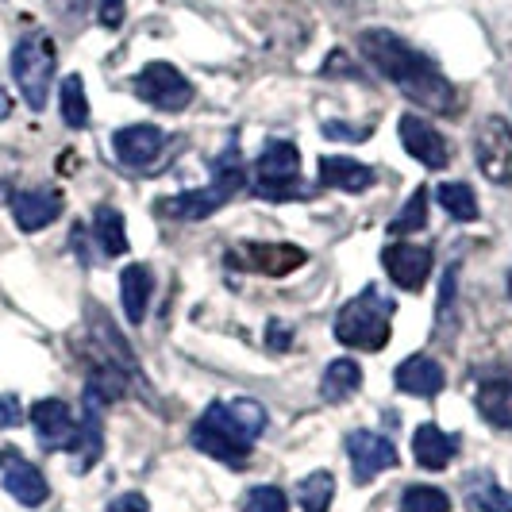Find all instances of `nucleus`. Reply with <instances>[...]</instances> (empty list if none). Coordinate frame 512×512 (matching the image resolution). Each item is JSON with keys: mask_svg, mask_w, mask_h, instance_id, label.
Returning a JSON list of instances; mask_svg holds the SVG:
<instances>
[{"mask_svg": "<svg viewBox=\"0 0 512 512\" xmlns=\"http://www.w3.org/2000/svg\"><path fill=\"white\" fill-rule=\"evenodd\" d=\"M393 324V301L382 297L378 289H362L355 301L339 308L335 316V339L343 347H359V351H382L389 343Z\"/></svg>", "mask_w": 512, "mask_h": 512, "instance_id": "f03ea898", "label": "nucleus"}, {"mask_svg": "<svg viewBox=\"0 0 512 512\" xmlns=\"http://www.w3.org/2000/svg\"><path fill=\"white\" fill-rule=\"evenodd\" d=\"M401 512H451V497L436 486H412L401 497Z\"/></svg>", "mask_w": 512, "mask_h": 512, "instance_id": "7c9ffc66", "label": "nucleus"}, {"mask_svg": "<svg viewBox=\"0 0 512 512\" xmlns=\"http://www.w3.org/2000/svg\"><path fill=\"white\" fill-rule=\"evenodd\" d=\"M243 512H289V501H285V493L278 486H258L247 493Z\"/></svg>", "mask_w": 512, "mask_h": 512, "instance_id": "2f4dec72", "label": "nucleus"}, {"mask_svg": "<svg viewBox=\"0 0 512 512\" xmlns=\"http://www.w3.org/2000/svg\"><path fill=\"white\" fill-rule=\"evenodd\" d=\"M305 262L308 255L293 243H255V239H247V243L228 251V266L247 270V274H266V278H285Z\"/></svg>", "mask_w": 512, "mask_h": 512, "instance_id": "0eeeda50", "label": "nucleus"}, {"mask_svg": "<svg viewBox=\"0 0 512 512\" xmlns=\"http://www.w3.org/2000/svg\"><path fill=\"white\" fill-rule=\"evenodd\" d=\"M162 147H166V135L154 124H131V128H120L112 135V151L131 170H147L162 154Z\"/></svg>", "mask_w": 512, "mask_h": 512, "instance_id": "2eb2a0df", "label": "nucleus"}, {"mask_svg": "<svg viewBox=\"0 0 512 512\" xmlns=\"http://www.w3.org/2000/svg\"><path fill=\"white\" fill-rule=\"evenodd\" d=\"M401 143H405V151L420 162V166H428V170H447V162H451V143L443 139V131H436L424 116H401Z\"/></svg>", "mask_w": 512, "mask_h": 512, "instance_id": "f8f14e48", "label": "nucleus"}, {"mask_svg": "<svg viewBox=\"0 0 512 512\" xmlns=\"http://www.w3.org/2000/svg\"><path fill=\"white\" fill-rule=\"evenodd\" d=\"M359 51L366 54L370 66H378L412 104H420L424 112H439V116H451L455 112V85L439 74V66L420 54L416 47H409L401 35L382 31V27H370L359 35Z\"/></svg>", "mask_w": 512, "mask_h": 512, "instance_id": "f257e3e1", "label": "nucleus"}, {"mask_svg": "<svg viewBox=\"0 0 512 512\" xmlns=\"http://www.w3.org/2000/svg\"><path fill=\"white\" fill-rule=\"evenodd\" d=\"M266 343H270L274 351H285V347H289V324L274 320V324H270V332H266Z\"/></svg>", "mask_w": 512, "mask_h": 512, "instance_id": "c9c22d12", "label": "nucleus"}, {"mask_svg": "<svg viewBox=\"0 0 512 512\" xmlns=\"http://www.w3.org/2000/svg\"><path fill=\"white\" fill-rule=\"evenodd\" d=\"M228 412H231V420H235V428L251 439V443L266 432V420H270V416H266V409H262L258 401H247V397H243V401H231Z\"/></svg>", "mask_w": 512, "mask_h": 512, "instance_id": "c85d7f7f", "label": "nucleus"}, {"mask_svg": "<svg viewBox=\"0 0 512 512\" xmlns=\"http://www.w3.org/2000/svg\"><path fill=\"white\" fill-rule=\"evenodd\" d=\"M335 497V478L328 470H316V474H308L305 482L297 486V501H301V509L305 512H328Z\"/></svg>", "mask_w": 512, "mask_h": 512, "instance_id": "a878e982", "label": "nucleus"}, {"mask_svg": "<svg viewBox=\"0 0 512 512\" xmlns=\"http://www.w3.org/2000/svg\"><path fill=\"white\" fill-rule=\"evenodd\" d=\"M93 316H97V328H93V335L101 339V347L108 351V355H112L108 362H116V366H120L124 374H135V355H131L128 339L116 332V328H112V324L104 320L101 312H93Z\"/></svg>", "mask_w": 512, "mask_h": 512, "instance_id": "bb28decb", "label": "nucleus"}, {"mask_svg": "<svg viewBox=\"0 0 512 512\" xmlns=\"http://www.w3.org/2000/svg\"><path fill=\"white\" fill-rule=\"evenodd\" d=\"M0 470H4V489H8V497H16L20 505L27 509H39L43 501H47V478H43V470L35 466V462L20 459L12 447H4L0 451Z\"/></svg>", "mask_w": 512, "mask_h": 512, "instance_id": "ddd939ff", "label": "nucleus"}, {"mask_svg": "<svg viewBox=\"0 0 512 512\" xmlns=\"http://www.w3.org/2000/svg\"><path fill=\"white\" fill-rule=\"evenodd\" d=\"M31 428H35V436H39V443L47 451H74L77 447L74 412H70L66 401H58V397H47V401H39L31 409Z\"/></svg>", "mask_w": 512, "mask_h": 512, "instance_id": "9d476101", "label": "nucleus"}, {"mask_svg": "<svg viewBox=\"0 0 512 512\" xmlns=\"http://www.w3.org/2000/svg\"><path fill=\"white\" fill-rule=\"evenodd\" d=\"M12 116V97H8V89H0V120H8Z\"/></svg>", "mask_w": 512, "mask_h": 512, "instance_id": "e433bc0d", "label": "nucleus"}, {"mask_svg": "<svg viewBox=\"0 0 512 512\" xmlns=\"http://www.w3.org/2000/svg\"><path fill=\"white\" fill-rule=\"evenodd\" d=\"M124 16H128V0H101V12H97L101 27L116 31V27L124 24Z\"/></svg>", "mask_w": 512, "mask_h": 512, "instance_id": "473e14b6", "label": "nucleus"}, {"mask_svg": "<svg viewBox=\"0 0 512 512\" xmlns=\"http://www.w3.org/2000/svg\"><path fill=\"white\" fill-rule=\"evenodd\" d=\"M58 104H62V120H66V128H89V97H85V85H81V77L77 74L62 77Z\"/></svg>", "mask_w": 512, "mask_h": 512, "instance_id": "393cba45", "label": "nucleus"}, {"mask_svg": "<svg viewBox=\"0 0 512 512\" xmlns=\"http://www.w3.org/2000/svg\"><path fill=\"white\" fill-rule=\"evenodd\" d=\"M509 293H512V270H509Z\"/></svg>", "mask_w": 512, "mask_h": 512, "instance_id": "4c0bfd02", "label": "nucleus"}, {"mask_svg": "<svg viewBox=\"0 0 512 512\" xmlns=\"http://www.w3.org/2000/svg\"><path fill=\"white\" fill-rule=\"evenodd\" d=\"M320 181L324 185H332V189H343V193H366L374 181H378V174L370 170V166H362V162H355V158H343V154H324L320 158Z\"/></svg>", "mask_w": 512, "mask_h": 512, "instance_id": "6ab92c4d", "label": "nucleus"}, {"mask_svg": "<svg viewBox=\"0 0 512 512\" xmlns=\"http://www.w3.org/2000/svg\"><path fill=\"white\" fill-rule=\"evenodd\" d=\"M428 224V189H416L405 208H401V216H393V224H389V235H405V231H420Z\"/></svg>", "mask_w": 512, "mask_h": 512, "instance_id": "c756f323", "label": "nucleus"}, {"mask_svg": "<svg viewBox=\"0 0 512 512\" xmlns=\"http://www.w3.org/2000/svg\"><path fill=\"white\" fill-rule=\"evenodd\" d=\"M135 93L147 104H154L158 112H181L193 101V81L174 70L170 62H151L135 74Z\"/></svg>", "mask_w": 512, "mask_h": 512, "instance_id": "6e6552de", "label": "nucleus"}, {"mask_svg": "<svg viewBox=\"0 0 512 512\" xmlns=\"http://www.w3.org/2000/svg\"><path fill=\"white\" fill-rule=\"evenodd\" d=\"M108 512H151V505H147L143 493H124V497H116V501L108 505Z\"/></svg>", "mask_w": 512, "mask_h": 512, "instance_id": "f704fd0d", "label": "nucleus"}, {"mask_svg": "<svg viewBox=\"0 0 512 512\" xmlns=\"http://www.w3.org/2000/svg\"><path fill=\"white\" fill-rule=\"evenodd\" d=\"M151 293H154L151 266H128V270L120 274V297H124V312H128L131 324H143V320H147Z\"/></svg>", "mask_w": 512, "mask_h": 512, "instance_id": "aec40b11", "label": "nucleus"}, {"mask_svg": "<svg viewBox=\"0 0 512 512\" xmlns=\"http://www.w3.org/2000/svg\"><path fill=\"white\" fill-rule=\"evenodd\" d=\"M474 158L493 185H512V124L505 116H489L474 135Z\"/></svg>", "mask_w": 512, "mask_h": 512, "instance_id": "1a4fd4ad", "label": "nucleus"}, {"mask_svg": "<svg viewBox=\"0 0 512 512\" xmlns=\"http://www.w3.org/2000/svg\"><path fill=\"white\" fill-rule=\"evenodd\" d=\"M255 181H258V193L270 197V201H285L301 189V154L293 143L285 139H270L262 154H258V166H255Z\"/></svg>", "mask_w": 512, "mask_h": 512, "instance_id": "423d86ee", "label": "nucleus"}, {"mask_svg": "<svg viewBox=\"0 0 512 512\" xmlns=\"http://www.w3.org/2000/svg\"><path fill=\"white\" fill-rule=\"evenodd\" d=\"M93 235L101 243L104 255H124L128 251V228H124V212L112 205H101L93 216Z\"/></svg>", "mask_w": 512, "mask_h": 512, "instance_id": "4be33fe9", "label": "nucleus"}, {"mask_svg": "<svg viewBox=\"0 0 512 512\" xmlns=\"http://www.w3.org/2000/svg\"><path fill=\"white\" fill-rule=\"evenodd\" d=\"M347 455H351V470H355V482L359 486H370L382 470L397 466L393 443L385 436H378V432H366V428L347 436Z\"/></svg>", "mask_w": 512, "mask_h": 512, "instance_id": "9b49d317", "label": "nucleus"}, {"mask_svg": "<svg viewBox=\"0 0 512 512\" xmlns=\"http://www.w3.org/2000/svg\"><path fill=\"white\" fill-rule=\"evenodd\" d=\"M12 216L20 231H39L62 216V193L54 189H27L12 197Z\"/></svg>", "mask_w": 512, "mask_h": 512, "instance_id": "dca6fc26", "label": "nucleus"}, {"mask_svg": "<svg viewBox=\"0 0 512 512\" xmlns=\"http://www.w3.org/2000/svg\"><path fill=\"white\" fill-rule=\"evenodd\" d=\"M193 447L212 455V459L228 462V466H243L247 455H251V439L235 428L228 405H220V401L208 405L205 416L197 420V428H193Z\"/></svg>", "mask_w": 512, "mask_h": 512, "instance_id": "39448f33", "label": "nucleus"}, {"mask_svg": "<svg viewBox=\"0 0 512 512\" xmlns=\"http://www.w3.org/2000/svg\"><path fill=\"white\" fill-rule=\"evenodd\" d=\"M466 505H470L474 512H512V493L486 478L482 486H470Z\"/></svg>", "mask_w": 512, "mask_h": 512, "instance_id": "cd10ccee", "label": "nucleus"}, {"mask_svg": "<svg viewBox=\"0 0 512 512\" xmlns=\"http://www.w3.org/2000/svg\"><path fill=\"white\" fill-rule=\"evenodd\" d=\"M54 66H58V54H54L51 35L35 31L24 35L16 47H12V77L24 93V101L31 112H43L47 108V93H51Z\"/></svg>", "mask_w": 512, "mask_h": 512, "instance_id": "7ed1b4c3", "label": "nucleus"}, {"mask_svg": "<svg viewBox=\"0 0 512 512\" xmlns=\"http://www.w3.org/2000/svg\"><path fill=\"white\" fill-rule=\"evenodd\" d=\"M436 197L451 220H462V224H474V220H478V197H474L470 185H462V181H443L436 189Z\"/></svg>", "mask_w": 512, "mask_h": 512, "instance_id": "b1692460", "label": "nucleus"}, {"mask_svg": "<svg viewBox=\"0 0 512 512\" xmlns=\"http://www.w3.org/2000/svg\"><path fill=\"white\" fill-rule=\"evenodd\" d=\"M393 382L401 393H409V397H439V389L447 382V374H443V366L436 359H428V355H412L397 366V374H393Z\"/></svg>", "mask_w": 512, "mask_h": 512, "instance_id": "f3484780", "label": "nucleus"}, {"mask_svg": "<svg viewBox=\"0 0 512 512\" xmlns=\"http://www.w3.org/2000/svg\"><path fill=\"white\" fill-rule=\"evenodd\" d=\"M412 455L424 470H443L459 455V436H447L436 424H420L412 432Z\"/></svg>", "mask_w": 512, "mask_h": 512, "instance_id": "a211bd4d", "label": "nucleus"}, {"mask_svg": "<svg viewBox=\"0 0 512 512\" xmlns=\"http://www.w3.org/2000/svg\"><path fill=\"white\" fill-rule=\"evenodd\" d=\"M478 409L493 428H512V382H486L478 389Z\"/></svg>", "mask_w": 512, "mask_h": 512, "instance_id": "5701e85b", "label": "nucleus"}, {"mask_svg": "<svg viewBox=\"0 0 512 512\" xmlns=\"http://www.w3.org/2000/svg\"><path fill=\"white\" fill-rule=\"evenodd\" d=\"M382 262H385V274L393 278V285H401V289H424L428 282V274H432V251L428 247H416V243H389L382 251Z\"/></svg>", "mask_w": 512, "mask_h": 512, "instance_id": "4468645a", "label": "nucleus"}, {"mask_svg": "<svg viewBox=\"0 0 512 512\" xmlns=\"http://www.w3.org/2000/svg\"><path fill=\"white\" fill-rule=\"evenodd\" d=\"M24 420V405L16 393H0V428H16Z\"/></svg>", "mask_w": 512, "mask_h": 512, "instance_id": "72a5a7b5", "label": "nucleus"}, {"mask_svg": "<svg viewBox=\"0 0 512 512\" xmlns=\"http://www.w3.org/2000/svg\"><path fill=\"white\" fill-rule=\"evenodd\" d=\"M239 189H243L239 147H228L224 158L216 162V178L208 181L205 189H189V193H181L174 201H166V208H170V216H178V220H205V216H212V212H220V208L228 205Z\"/></svg>", "mask_w": 512, "mask_h": 512, "instance_id": "20e7f679", "label": "nucleus"}, {"mask_svg": "<svg viewBox=\"0 0 512 512\" xmlns=\"http://www.w3.org/2000/svg\"><path fill=\"white\" fill-rule=\"evenodd\" d=\"M362 385V370L355 359H335L328 362V370H324V382H320V393H324V401H347V397H355V389Z\"/></svg>", "mask_w": 512, "mask_h": 512, "instance_id": "412c9836", "label": "nucleus"}]
</instances>
